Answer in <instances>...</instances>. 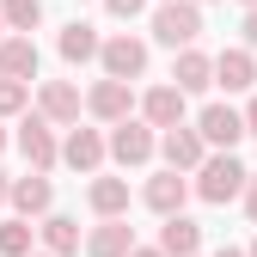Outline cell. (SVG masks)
Segmentation results:
<instances>
[{
  "label": "cell",
  "instance_id": "cell-1",
  "mask_svg": "<svg viewBox=\"0 0 257 257\" xmlns=\"http://www.w3.org/2000/svg\"><path fill=\"white\" fill-rule=\"evenodd\" d=\"M190 190H196L202 202H214V208H220V202H233L239 190H245V166H239L233 153H220V147H214V153H202L196 184H190Z\"/></svg>",
  "mask_w": 257,
  "mask_h": 257
},
{
  "label": "cell",
  "instance_id": "cell-2",
  "mask_svg": "<svg viewBox=\"0 0 257 257\" xmlns=\"http://www.w3.org/2000/svg\"><path fill=\"white\" fill-rule=\"evenodd\" d=\"M153 37L166 43V49L196 43V37H202V7H196V0H159V13H153Z\"/></svg>",
  "mask_w": 257,
  "mask_h": 257
},
{
  "label": "cell",
  "instance_id": "cell-3",
  "mask_svg": "<svg viewBox=\"0 0 257 257\" xmlns=\"http://www.w3.org/2000/svg\"><path fill=\"white\" fill-rule=\"evenodd\" d=\"M153 147H159L153 122H135V116L110 122V141H104V153L116 159V166H147V159H153Z\"/></svg>",
  "mask_w": 257,
  "mask_h": 257
},
{
  "label": "cell",
  "instance_id": "cell-4",
  "mask_svg": "<svg viewBox=\"0 0 257 257\" xmlns=\"http://www.w3.org/2000/svg\"><path fill=\"white\" fill-rule=\"evenodd\" d=\"M196 135H202V147H220V153H233V147L245 141V116H239L233 104H208V110L196 116Z\"/></svg>",
  "mask_w": 257,
  "mask_h": 257
},
{
  "label": "cell",
  "instance_id": "cell-5",
  "mask_svg": "<svg viewBox=\"0 0 257 257\" xmlns=\"http://www.w3.org/2000/svg\"><path fill=\"white\" fill-rule=\"evenodd\" d=\"M98 61H104V74H110V80H141V74H147V43L122 31V37L98 43Z\"/></svg>",
  "mask_w": 257,
  "mask_h": 257
},
{
  "label": "cell",
  "instance_id": "cell-6",
  "mask_svg": "<svg viewBox=\"0 0 257 257\" xmlns=\"http://www.w3.org/2000/svg\"><path fill=\"white\" fill-rule=\"evenodd\" d=\"M86 110L98 116V122H122L128 110H135V80H110V74H104L98 86L86 92Z\"/></svg>",
  "mask_w": 257,
  "mask_h": 257
},
{
  "label": "cell",
  "instance_id": "cell-7",
  "mask_svg": "<svg viewBox=\"0 0 257 257\" xmlns=\"http://www.w3.org/2000/svg\"><path fill=\"white\" fill-rule=\"evenodd\" d=\"M153 153H166V166H172V172H196L208 147H202V135H196L190 122H172L166 135H159V147H153Z\"/></svg>",
  "mask_w": 257,
  "mask_h": 257
},
{
  "label": "cell",
  "instance_id": "cell-8",
  "mask_svg": "<svg viewBox=\"0 0 257 257\" xmlns=\"http://www.w3.org/2000/svg\"><path fill=\"white\" fill-rule=\"evenodd\" d=\"M19 153H25L37 172H49L55 159H61V147H55V122H49V116H25V122H19Z\"/></svg>",
  "mask_w": 257,
  "mask_h": 257
},
{
  "label": "cell",
  "instance_id": "cell-9",
  "mask_svg": "<svg viewBox=\"0 0 257 257\" xmlns=\"http://www.w3.org/2000/svg\"><path fill=\"white\" fill-rule=\"evenodd\" d=\"M7 202H13V208H19V214L31 220V214H49V202H55V190H49V178H43L37 166H31L25 178H13V184H7Z\"/></svg>",
  "mask_w": 257,
  "mask_h": 257
},
{
  "label": "cell",
  "instance_id": "cell-10",
  "mask_svg": "<svg viewBox=\"0 0 257 257\" xmlns=\"http://www.w3.org/2000/svg\"><path fill=\"white\" fill-rule=\"evenodd\" d=\"M172 86L178 92H208L214 86V55H202L196 43H184L178 61H172Z\"/></svg>",
  "mask_w": 257,
  "mask_h": 257
},
{
  "label": "cell",
  "instance_id": "cell-11",
  "mask_svg": "<svg viewBox=\"0 0 257 257\" xmlns=\"http://www.w3.org/2000/svg\"><path fill=\"white\" fill-rule=\"evenodd\" d=\"M141 196H147V208L153 214H178L184 202H190V172H159V178H147V190H141Z\"/></svg>",
  "mask_w": 257,
  "mask_h": 257
},
{
  "label": "cell",
  "instance_id": "cell-12",
  "mask_svg": "<svg viewBox=\"0 0 257 257\" xmlns=\"http://www.w3.org/2000/svg\"><path fill=\"white\" fill-rule=\"evenodd\" d=\"M80 86H68V80H43L37 86V116H49V122H80Z\"/></svg>",
  "mask_w": 257,
  "mask_h": 257
},
{
  "label": "cell",
  "instance_id": "cell-13",
  "mask_svg": "<svg viewBox=\"0 0 257 257\" xmlns=\"http://www.w3.org/2000/svg\"><path fill=\"white\" fill-rule=\"evenodd\" d=\"M128 245H135V233H128L122 214H104L98 227L86 233V257H128Z\"/></svg>",
  "mask_w": 257,
  "mask_h": 257
},
{
  "label": "cell",
  "instance_id": "cell-14",
  "mask_svg": "<svg viewBox=\"0 0 257 257\" xmlns=\"http://www.w3.org/2000/svg\"><path fill=\"white\" fill-rule=\"evenodd\" d=\"M37 68H43V55L31 43V31L25 37H0V74L7 80H37Z\"/></svg>",
  "mask_w": 257,
  "mask_h": 257
},
{
  "label": "cell",
  "instance_id": "cell-15",
  "mask_svg": "<svg viewBox=\"0 0 257 257\" xmlns=\"http://www.w3.org/2000/svg\"><path fill=\"white\" fill-rule=\"evenodd\" d=\"M214 86L251 92V86H257V61H251V49H220V55H214Z\"/></svg>",
  "mask_w": 257,
  "mask_h": 257
},
{
  "label": "cell",
  "instance_id": "cell-16",
  "mask_svg": "<svg viewBox=\"0 0 257 257\" xmlns=\"http://www.w3.org/2000/svg\"><path fill=\"white\" fill-rule=\"evenodd\" d=\"M61 159H68L74 172H98V166H104V135H98V128H68Z\"/></svg>",
  "mask_w": 257,
  "mask_h": 257
},
{
  "label": "cell",
  "instance_id": "cell-17",
  "mask_svg": "<svg viewBox=\"0 0 257 257\" xmlns=\"http://www.w3.org/2000/svg\"><path fill=\"white\" fill-rule=\"evenodd\" d=\"M184 98H190V92H178V86H153L147 98H141V122H153V128L184 122Z\"/></svg>",
  "mask_w": 257,
  "mask_h": 257
},
{
  "label": "cell",
  "instance_id": "cell-18",
  "mask_svg": "<svg viewBox=\"0 0 257 257\" xmlns=\"http://www.w3.org/2000/svg\"><path fill=\"white\" fill-rule=\"evenodd\" d=\"M196 245H202V227H196V220H184V208L166 214V227H159V251H166V257H190Z\"/></svg>",
  "mask_w": 257,
  "mask_h": 257
},
{
  "label": "cell",
  "instance_id": "cell-19",
  "mask_svg": "<svg viewBox=\"0 0 257 257\" xmlns=\"http://www.w3.org/2000/svg\"><path fill=\"white\" fill-rule=\"evenodd\" d=\"M37 239H43V251H55V257H74V251H80V220H74V214H43Z\"/></svg>",
  "mask_w": 257,
  "mask_h": 257
},
{
  "label": "cell",
  "instance_id": "cell-20",
  "mask_svg": "<svg viewBox=\"0 0 257 257\" xmlns=\"http://www.w3.org/2000/svg\"><path fill=\"white\" fill-rule=\"evenodd\" d=\"M86 202L98 208V214H122V208H128V178H92Z\"/></svg>",
  "mask_w": 257,
  "mask_h": 257
},
{
  "label": "cell",
  "instance_id": "cell-21",
  "mask_svg": "<svg viewBox=\"0 0 257 257\" xmlns=\"http://www.w3.org/2000/svg\"><path fill=\"white\" fill-rule=\"evenodd\" d=\"M92 55H98V31L74 19L68 31H61V61H74V68H80V61H92Z\"/></svg>",
  "mask_w": 257,
  "mask_h": 257
},
{
  "label": "cell",
  "instance_id": "cell-22",
  "mask_svg": "<svg viewBox=\"0 0 257 257\" xmlns=\"http://www.w3.org/2000/svg\"><path fill=\"white\" fill-rule=\"evenodd\" d=\"M0 19H7V31H37L43 25V0H0Z\"/></svg>",
  "mask_w": 257,
  "mask_h": 257
},
{
  "label": "cell",
  "instance_id": "cell-23",
  "mask_svg": "<svg viewBox=\"0 0 257 257\" xmlns=\"http://www.w3.org/2000/svg\"><path fill=\"white\" fill-rule=\"evenodd\" d=\"M31 239H37V227H31L25 214H19V220H0V257H25Z\"/></svg>",
  "mask_w": 257,
  "mask_h": 257
},
{
  "label": "cell",
  "instance_id": "cell-24",
  "mask_svg": "<svg viewBox=\"0 0 257 257\" xmlns=\"http://www.w3.org/2000/svg\"><path fill=\"white\" fill-rule=\"evenodd\" d=\"M25 98H31V80H7L0 74V116H19Z\"/></svg>",
  "mask_w": 257,
  "mask_h": 257
},
{
  "label": "cell",
  "instance_id": "cell-25",
  "mask_svg": "<svg viewBox=\"0 0 257 257\" xmlns=\"http://www.w3.org/2000/svg\"><path fill=\"white\" fill-rule=\"evenodd\" d=\"M239 196H245V214H251V227H257V172H245V190H239Z\"/></svg>",
  "mask_w": 257,
  "mask_h": 257
},
{
  "label": "cell",
  "instance_id": "cell-26",
  "mask_svg": "<svg viewBox=\"0 0 257 257\" xmlns=\"http://www.w3.org/2000/svg\"><path fill=\"white\" fill-rule=\"evenodd\" d=\"M104 7H110V13H116V19H135V13H141V7H147V0H104Z\"/></svg>",
  "mask_w": 257,
  "mask_h": 257
},
{
  "label": "cell",
  "instance_id": "cell-27",
  "mask_svg": "<svg viewBox=\"0 0 257 257\" xmlns=\"http://www.w3.org/2000/svg\"><path fill=\"white\" fill-rule=\"evenodd\" d=\"M245 43H257V0L245 7Z\"/></svg>",
  "mask_w": 257,
  "mask_h": 257
},
{
  "label": "cell",
  "instance_id": "cell-28",
  "mask_svg": "<svg viewBox=\"0 0 257 257\" xmlns=\"http://www.w3.org/2000/svg\"><path fill=\"white\" fill-rule=\"evenodd\" d=\"M239 116H245V135H257V92H251V104H245Z\"/></svg>",
  "mask_w": 257,
  "mask_h": 257
},
{
  "label": "cell",
  "instance_id": "cell-29",
  "mask_svg": "<svg viewBox=\"0 0 257 257\" xmlns=\"http://www.w3.org/2000/svg\"><path fill=\"white\" fill-rule=\"evenodd\" d=\"M128 257H166L159 245H128Z\"/></svg>",
  "mask_w": 257,
  "mask_h": 257
},
{
  "label": "cell",
  "instance_id": "cell-30",
  "mask_svg": "<svg viewBox=\"0 0 257 257\" xmlns=\"http://www.w3.org/2000/svg\"><path fill=\"white\" fill-rule=\"evenodd\" d=\"M7 184H13V178H7V172H0V202H7Z\"/></svg>",
  "mask_w": 257,
  "mask_h": 257
},
{
  "label": "cell",
  "instance_id": "cell-31",
  "mask_svg": "<svg viewBox=\"0 0 257 257\" xmlns=\"http://www.w3.org/2000/svg\"><path fill=\"white\" fill-rule=\"evenodd\" d=\"M214 257H245V251H233V245H227V251H214Z\"/></svg>",
  "mask_w": 257,
  "mask_h": 257
},
{
  "label": "cell",
  "instance_id": "cell-32",
  "mask_svg": "<svg viewBox=\"0 0 257 257\" xmlns=\"http://www.w3.org/2000/svg\"><path fill=\"white\" fill-rule=\"evenodd\" d=\"M0 153H7V128H0Z\"/></svg>",
  "mask_w": 257,
  "mask_h": 257
},
{
  "label": "cell",
  "instance_id": "cell-33",
  "mask_svg": "<svg viewBox=\"0 0 257 257\" xmlns=\"http://www.w3.org/2000/svg\"><path fill=\"white\" fill-rule=\"evenodd\" d=\"M25 257H31V251H25ZM37 257H55V251H37Z\"/></svg>",
  "mask_w": 257,
  "mask_h": 257
},
{
  "label": "cell",
  "instance_id": "cell-34",
  "mask_svg": "<svg viewBox=\"0 0 257 257\" xmlns=\"http://www.w3.org/2000/svg\"><path fill=\"white\" fill-rule=\"evenodd\" d=\"M245 257H257V239H251V251H245Z\"/></svg>",
  "mask_w": 257,
  "mask_h": 257
},
{
  "label": "cell",
  "instance_id": "cell-35",
  "mask_svg": "<svg viewBox=\"0 0 257 257\" xmlns=\"http://www.w3.org/2000/svg\"><path fill=\"white\" fill-rule=\"evenodd\" d=\"M0 31H7V19H0Z\"/></svg>",
  "mask_w": 257,
  "mask_h": 257
},
{
  "label": "cell",
  "instance_id": "cell-36",
  "mask_svg": "<svg viewBox=\"0 0 257 257\" xmlns=\"http://www.w3.org/2000/svg\"><path fill=\"white\" fill-rule=\"evenodd\" d=\"M245 7H251V0H245Z\"/></svg>",
  "mask_w": 257,
  "mask_h": 257
},
{
  "label": "cell",
  "instance_id": "cell-37",
  "mask_svg": "<svg viewBox=\"0 0 257 257\" xmlns=\"http://www.w3.org/2000/svg\"><path fill=\"white\" fill-rule=\"evenodd\" d=\"M190 257H196V251H190Z\"/></svg>",
  "mask_w": 257,
  "mask_h": 257
}]
</instances>
